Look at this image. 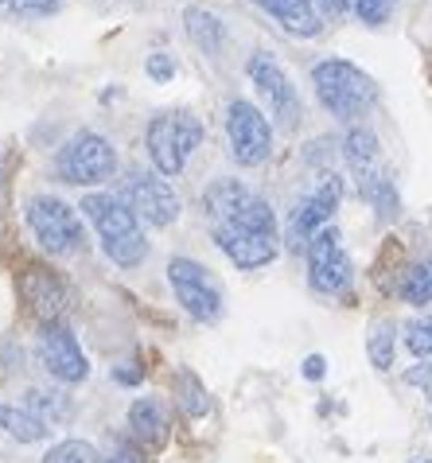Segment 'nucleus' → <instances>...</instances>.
<instances>
[{"label": "nucleus", "mask_w": 432, "mask_h": 463, "mask_svg": "<svg viewBox=\"0 0 432 463\" xmlns=\"http://www.w3.org/2000/svg\"><path fill=\"white\" fill-rule=\"evenodd\" d=\"M393 0H354V12L362 16V24H386Z\"/></svg>", "instance_id": "bb28decb"}, {"label": "nucleus", "mask_w": 432, "mask_h": 463, "mask_svg": "<svg viewBox=\"0 0 432 463\" xmlns=\"http://www.w3.org/2000/svg\"><path fill=\"white\" fill-rule=\"evenodd\" d=\"M202 211H207L211 234L219 250L230 257L238 269H261L277 261L281 253V234H277V218L269 203L253 195L238 179H219L202 195Z\"/></svg>", "instance_id": "f257e3e1"}, {"label": "nucleus", "mask_w": 432, "mask_h": 463, "mask_svg": "<svg viewBox=\"0 0 432 463\" xmlns=\"http://www.w3.org/2000/svg\"><path fill=\"white\" fill-rule=\"evenodd\" d=\"M121 199L129 203V211L136 218H145L148 226H172L180 218V195L172 191V184L160 172H129L121 187Z\"/></svg>", "instance_id": "9d476101"}, {"label": "nucleus", "mask_w": 432, "mask_h": 463, "mask_svg": "<svg viewBox=\"0 0 432 463\" xmlns=\"http://www.w3.org/2000/svg\"><path fill=\"white\" fill-rule=\"evenodd\" d=\"M129 429L145 448H160L168 440V413L156 397H136L129 409Z\"/></svg>", "instance_id": "f3484780"}, {"label": "nucleus", "mask_w": 432, "mask_h": 463, "mask_svg": "<svg viewBox=\"0 0 432 463\" xmlns=\"http://www.w3.org/2000/svg\"><path fill=\"white\" fill-rule=\"evenodd\" d=\"M405 346H409L417 358H432V316L413 319V324L405 327Z\"/></svg>", "instance_id": "393cba45"}, {"label": "nucleus", "mask_w": 432, "mask_h": 463, "mask_svg": "<svg viewBox=\"0 0 432 463\" xmlns=\"http://www.w3.org/2000/svg\"><path fill=\"white\" fill-rule=\"evenodd\" d=\"M401 296L417 307L432 304V257H425V261H417L401 273Z\"/></svg>", "instance_id": "412c9836"}, {"label": "nucleus", "mask_w": 432, "mask_h": 463, "mask_svg": "<svg viewBox=\"0 0 432 463\" xmlns=\"http://www.w3.org/2000/svg\"><path fill=\"white\" fill-rule=\"evenodd\" d=\"M312 82H315V94L327 109L343 121H354L362 118L366 109L378 101V86L366 71H359L354 62L347 59H324L312 67Z\"/></svg>", "instance_id": "7ed1b4c3"}, {"label": "nucleus", "mask_w": 432, "mask_h": 463, "mask_svg": "<svg viewBox=\"0 0 432 463\" xmlns=\"http://www.w3.org/2000/svg\"><path fill=\"white\" fill-rule=\"evenodd\" d=\"M43 463H101L98 448L86 440H62L43 456Z\"/></svg>", "instance_id": "b1692460"}, {"label": "nucleus", "mask_w": 432, "mask_h": 463, "mask_svg": "<svg viewBox=\"0 0 432 463\" xmlns=\"http://www.w3.org/2000/svg\"><path fill=\"white\" fill-rule=\"evenodd\" d=\"M339 199H343V179L339 175H324V184L315 187L288 218V230H285L288 250H308L312 238L320 234V230H327V218L339 211Z\"/></svg>", "instance_id": "9b49d317"}, {"label": "nucleus", "mask_w": 432, "mask_h": 463, "mask_svg": "<svg viewBox=\"0 0 432 463\" xmlns=\"http://www.w3.org/2000/svg\"><path fill=\"white\" fill-rule=\"evenodd\" d=\"M20 296H23V304L43 319V324H55L59 312H62V285L40 265H32L28 273L20 277Z\"/></svg>", "instance_id": "4468645a"}, {"label": "nucleus", "mask_w": 432, "mask_h": 463, "mask_svg": "<svg viewBox=\"0 0 432 463\" xmlns=\"http://www.w3.org/2000/svg\"><path fill=\"white\" fill-rule=\"evenodd\" d=\"M366 354L378 370H390L393 366V324L382 319V324L371 327V339H366Z\"/></svg>", "instance_id": "5701e85b"}, {"label": "nucleus", "mask_w": 432, "mask_h": 463, "mask_svg": "<svg viewBox=\"0 0 432 463\" xmlns=\"http://www.w3.org/2000/svg\"><path fill=\"white\" fill-rule=\"evenodd\" d=\"M175 402H180V409L187 417H202L207 413V390L199 385V378L195 374H180L175 378Z\"/></svg>", "instance_id": "4be33fe9"}, {"label": "nucleus", "mask_w": 432, "mask_h": 463, "mask_svg": "<svg viewBox=\"0 0 432 463\" xmlns=\"http://www.w3.org/2000/svg\"><path fill=\"white\" fill-rule=\"evenodd\" d=\"M347 5H351V0H320V8L327 12V16H343V12H347Z\"/></svg>", "instance_id": "2f4dec72"}, {"label": "nucleus", "mask_w": 432, "mask_h": 463, "mask_svg": "<svg viewBox=\"0 0 432 463\" xmlns=\"http://www.w3.org/2000/svg\"><path fill=\"white\" fill-rule=\"evenodd\" d=\"M226 137H230V156L241 168H258L273 152V128L253 101H241V98L230 101V109H226Z\"/></svg>", "instance_id": "0eeeda50"}, {"label": "nucleus", "mask_w": 432, "mask_h": 463, "mask_svg": "<svg viewBox=\"0 0 432 463\" xmlns=\"http://www.w3.org/2000/svg\"><path fill=\"white\" fill-rule=\"evenodd\" d=\"M117 172V152L106 137L98 133H74L67 145L59 148V175L62 184L74 187H90V184H106Z\"/></svg>", "instance_id": "39448f33"}, {"label": "nucleus", "mask_w": 432, "mask_h": 463, "mask_svg": "<svg viewBox=\"0 0 432 463\" xmlns=\"http://www.w3.org/2000/svg\"><path fill=\"white\" fill-rule=\"evenodd\" d=\"M101 463H145L141 456H133V452H125V448H121V452H113L109 459H101Z\"/></svg>", "instance_id": "473e14b6"}, {"label": "nucleus", "mask_w": 432, "mask_h": 463, "mask_svg": "<svg viewBox=\"0 0 432 463\" xmlns=\"http://www.w3.org/2000/svg\"><path fill=\"white\" fill-rule=\"evenodd\" d=\"M12 12H23V16H47V12L59 8V0H5Z\"/></svg>", "instance_id": "cd10ccee"}, {"label": "nucleus", "mask_w": 432, "mask_h": 463, "mask_svg": "<svg viewBox=\"0 0 432 463\" xmlns=\"http://www.w3.org/2000/svg\"><path fill=\"white\" fill-rule=\"evenodd\" d=\"M82 211L101 234V246H106V253L113 257V265L133 269V265H141L148 257L145 230H141V222H136V214L129 211V203L125 199H117V195H86Z\"/></svg>", "instance_id": "f03ea898"}, {"label": "nucleus", "mask_w": 432, "mask_h": 463, "mask_svg": "<svg viewBox=\"0 0 432 463\" xmlns=\"http://www.w3.org/2000/svg\"><path fill=\"white\" fill-rule=\"evenodd\" d=\"M246 71H249L253 86H258L265 94V101H269V113L277 118V125H281L285 133H292L304 118V106H300V94H296V86H292V79L281 71V62L273 55H265V51H258Z\"/></svg>", "instance_id": "1a4fd4ad"}, {"label": "nucleus", "mask_w": 432, "mask_h": 463, "mask_svg": "<svg viewBox=\"0 0 432 463\" xmlns=\"http://www.w3.org/2000/svg\"><path fill=\"white\" fill-rule=\"evenodd\" d=\"M28 405H32V409H51V417H67V413H70V405L62 402V393L32 390V393H28Z\"/></svg>", "instance_id": "a878e982"}, {"label": "nucleus", "mask_w": 432, "mask_h": 463, "mask_svg": "<svg viewBox=\"0 0 432 463\" xmlns=\"http://www.w3.org/2000/svg\"><path fill=\"white\" fill-rule=\"evenodd\" d=\"M199 140H202V125H199V118H192V113H183V109L156 113V118L148 121V156L164 179L180 175L187 168V156L199 148Z\"/></svg>", "instance_id": "20e7f679"}, {"label": "nucleus", "mask_w": 432, "mask_h": 463, "mask_svg": "<svg viewBox=\"0 0 432 463\" xmlns=\"http://www.w3.org/2000/svg\"><path fill=\"white\" fill-rule=\"evenodd\" d=\"M258 5L269 12L288 35H300V40H312V35H320V28H324L312 0H258Z\"/></svg>", "instance_id": "dca6fc26"}, {"label": "nucleus", "mask_w": 432, "mask_h": 463, "mask_svg": "<svg viewBox=\"0 0 432 463\" xmlns=\"http://www.w3.org/2000/svg\"><path fill=\"white\" fill-rule=\"evenodd\" d=\"M148 74H152L156 82L175 79V59H172V55H164V51H160V55H148Z\"/></svg>", "instance_id": "c85d7f7f"}, {"label": "nucleus", "mask_w": 432, "mask_h": 463, "mask_svg": "<svg viewBox=\"0 0 432 463\" xmlns=\"http://www.w3.org/2000/svg\"><path fill=\"white\" fill-rule=\"evenodd\" d=\"M343 156H347V168L359 184L374 179L378 172H386L382 168V145H378V137L371 128H351L347 140H343Z\"/></svg>", "instance_id": "2eb2a0df"}, {"label": "nucleus", "mask_w": 432, "mask_h": 463, "mask_svg": "<svg viewBox=\"0 0 432 463\" xmlns=\"http://www.w3.org/2000/svg\"><path fill=\"white\" fill-rule=\"evenodd\" d=\"M28 226H32L35 241H40L51 257H67L82 246V222L62 199L35 195L28 203Z\"/></svg>", "instance_id": "423d86ee"}, {"label": "nucleus", "mask_w": 432, "mask_h": 463, "mask_svg": "<svg viewBox=\"0 0 432 463\" xmlns=\"http://www.w3.org/2000/svg\"><path fill=\"white\" fill-rule=\"evenodd\" d=\"M359 195L371 203V207L382 214V218H393L398 214V187H393V175L390 172H378L374 179H366V184H359Z\"/></svg>", "instance_id": "aec40b11"}, {"label": "nucleus", "mask_w": 432, "mask_h": 463, "mask_svg": "<svg viewBox=\"0 0 432 463\" xmlns=\"http://www.w3.org/2000/svg\"><path fill=\"white\" fill-rule=\"evenodd\" d=\"M113 378H117L121 385H133V382H141V370H133V366H121V370H113Z\"/></svg>", "instance_id": "7c9ffc66"}, {"label": "nucleus", "mask_w": 432, "mask_h": 463, "mask_svg": "<svg viewBox=\"0 0 432 463\" xmlns=\"http://www.w3.org/2000/svg\"><path fill=\"white\" fill-rule=\"evenodd\" d=\"M168 280H172L175 300L183 304V312L192 319H199V324H214V319L222 316V292L199 261H192V257H172Z\"/></svg>", "instance_id": "6e6552de"}, {"label": "nucleus", "mask_w": 432, "mask_h": 463, "mask_svg": "<svg viewBox=\"0 0 432 463\" xmlns=\"http://www.w3.org/2000/svg\"><path fill=\"white\" fill-rule=\"evenodd\" d=\"M40 363H43V370L51 378H59L67 385L90 378V363H86L79 339H74L67 327H59V324L43 327V335H40Z\"/></svg>", "instance_id": "ddd939ff"}, {"label": "nucleus", "mask_w": 432, "mask_h": 463, "mask_svg": "<svg viewBox=\"0 0 432 463\" xmlns=\"http://www.w3.org/2000/svg\"><path fill=\"white\" fill-rule=\"evenodd\" d=\"M324 374H327V363H324V358H320V354H308V358H304V378L320 382Z\"/></svg>", "instance_id": "c756f323"}, {"label": "nucleus", "mask_w": 432, "mask_h": 463, "mask_svg": "<svg viewBox=\"0 0 432 463\" xmlns=\"http://www.w3.org/2000/svg\"><path fill=\"white\" fill-rule=\"evenodd\" d=\"M183 28H187V40H192L199 51H207V55H219V47H222V24H219L214 12L192 5V8L183 12Z\"/></svg>", "instance_id": "a211bd4d"}, {"label": "nucleus", "mask_w": 432, "mask_h": 463, "mask_svg": "<svg viewBox=\"0 0 432 463\" xmlns=\"http://www.w3.org/2000/svg\"><path fill=\"white\" fill-rule=\"evenodd\" d=\"M0 429H5L12 440L20 444H35L47 436V420L35 417L32 409H20V405H0Z\"/></svg>", "instance_id": "6ab92c4d"}, {"label": "nucleus", "mask_w": 432, "mask_h": 463, "mask_svg": "<svg viewBox=\"0 0 432 463\" xmlns=\"http://www.w3.org/2000/svg\"><path fill=\"white\" fill-rule=\"evenodd\" d=\"M308 280L315 292L324 296H335L351 285V257L343 250V238L335 226L320 230L308 246Z\"/></svg>", "instance_id": "f8f14e48"}]
</instances>
